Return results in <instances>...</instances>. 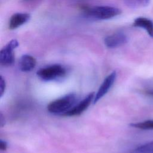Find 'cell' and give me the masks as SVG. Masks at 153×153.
I'll use <instances>...</instances> for the list:
<instances>
[{
    "instance_id": "obj_2",
    "label": "cell",
    "mask_w": 153,
    "mask_h": 153,
    "mask_svg": "<svg viewBox=\"0 0 153 153\" xmlns=\"http://www.w3.org/2000/svg\"><path fill=\"white\" fill-rule=\"evenodd\" d=\"M77 102V96L74 93H70L51 102L47 106V110L53 114L62 116Z\"/></svg>"
},
{
    "instance_id": "obj_11",
    "label": "cell",
    "mask_w": 153,
    "mask_h": 153,
    "mask_svg": "<svg viewBox=\"0 0 153 153\" xmlns=\"http://www.w3.org/2000/svg\"><path fill=\"white\" fill-rule=\"evenodd\" d=\"M125 3L133 8H139L147 7L150 2V0H124Z\"/></svg>"
},
{
    "instance_id": "obj_14",
    "label": "cell",
    "mask_w": 153,
    "mask_h": 153,
    "mask_svg": "<svg viewBox=\"0 0 153 153\" xmlns=\"http://www.w3.org/2000/svg\"><path fill=\"white\" fill-rule=\"evenodd\" d=\"M0 88H1L0 97H2L5 93V88H6V82L4 78L2 76H1L0 77Z\"/></svg>"
},
{
    "instance_id": "obj_10",
    "label": "cell",
    "mask_w": 153,
    "mask_h": 153,
    "mask_svg": "<svg viewBox=\"0 0 153 153\" xmlns=\"http://www.w3.org/2000/svg\"><path fill=\"white\" fill-rule=\"evenodd\" d=\"M133 25L135 27L144 29L149 36L153 38V21L152 20L144 17H139L134 19Z\"/></svg>"
},
{
    "instance_id": "obj_7",
    "label": "cell",
    "mask_w": 153,
    "mask_h": 153,
    "mask_svg": "<svg viewBox=\"0 0 153 153\" xmlns=\"http://www.w3.org/2000/svg\"><path fill=\"white\" fill-rule=\"evenodd\" d=\"M128 38L122 32H117L107 36L104 39L105 45L110 48H117L126 44Z\"/></svg>"
},
{
    "instance_id": "obj_15",
    "label": "cell",
    "mask_w": 153,
    "mask_h": 153,
    "mask_svg": "<svg viewBox=\"0 0 153 153\" xmlns=\"http://www.w3.org/2000/svg\"><path fill=\"white\" fill-rule=\"evenodd\" d=\"M7 148V143L5 140L1 139L0 140V149L2 151H6Z\"/></svg>"
},
{
    "instance_id": "obj_4",
    "label": "cell",
    "mask_w": 153,
    "mask_h": 153,
    "mask_svg": "<svg viewBox=\"0 0 153 153\" xmlns=\"http://www.w3.org/2000/svg\"><path fill=\"white\" fill-rule=\"evenodd\" d=\"M19 46L16 39L8 42L0 51V63L3 66H10L14 62V50Z\"/></svg>"
},
{
    "instance_id": "obj_9",
    "label": "cell",
    "mask_w": 153,
    "mask_h": 153,
    "mask_svg": "<svg viewBox=\"0 0 153 153\" xmlns=\"http://www.w3.org/2000/svg\"><path fill=\"white\" fill-rule=\"evenodd\" d=\"M36 65V60L34 57L29 54L23 55L19 62V67L22 72H27L32 71Z\"/></svg>"
},
{
    "instance_id": "obj_16",
    "label": "cell",
    "mask_w": 153,
    "mask_h": 153,
    "mask_svg": "<svg viewBox=\"0 0 153 153\" xmlns=\"http://www.w3.org/2000/svg\"><path fill=\"white\" fill-rule=\"evenodd\" d=\"M145 93L147 95H148V96H149L153 97V89H148V90H146L145 91Z\"/></svg>"
},
{
    "instance_id": "obj_13",
    "label": "cell",
    "mask_w": 153,
    "mask_h": 153,
    "mask_svg": "<svg viewBox=\"0 0 153 153\" xmlns=\"http://www.w3.org/2000/svg\"><path fill=\"white\" fill-rule=\"evenodd\" d=\"M130 126L141 130H153V120H146L142 122L131 123Z\"/></svg>"
},
{
    "instance_id": "obj_6",
    "label": "cell",
    "mask_w": 153,
    "mask_h": 153,
    "mask_svg": "<svg viewBox=\"0 0 153 153\" xmlns=\"http://www.w3.org/2000/svg\"><path fill=\"white\" fill-rule=\"evenodd\" d=\"M117 78L116 71H113L110 73L103 81L102 83L100 85L98 90L95 93L93 99V104L96 103L100 99H101L105 95L107 94L109 90L111 89L115 81Z\"/></svg>"
},
{
    "instance_id": "obj_1",
    "label": "cell",
    "mask_w": 153,
    "mask_h": 153,
    "mask_svg": "<svg viewBox=\"0 0 153 153\" xmlns=\"http://www.w3.org/2000/svg\"><path fill=\"white\" fill-rule=\"evenodd\" d=\"M82 10L87 16L99 20L110 19L121 13L120 9L108 5L84 6Z\"/></svg>"
},
{
    "instance_id": "obj_3",
    "label": "cell",
    "mask_w": 153,
    "mask_h": 153,
    "mask_svg": "<svg viewBox=\"0 0 153 153\" xmlns=\"http://www.w3.org/2000/svg\"><path fill=\"white\" fill-rule=\"evenodd\" d=\"M66 74L65 67L59 64H54L39 69L37 76L44 81H52L64 76Z\"/></svg>"
},
{
    "instance_id": "obj_12",
    "label": "cell",
    "mask_w": 153,
    "mask_h": 153,
    "mask_svg": "<svg viewBox=\"0 0 153 153\" xmlns=\"http://www.w3.org/2000/svg\"><path fill=\"white\" fill-rule=\"evenodd\" d=\"M130 153H153V140L136 148Z\"/></svg>"
},
{
    "instance_id": "obj_5",
    "label": "cell",
    "mask_w": 153,
    "mask_h": 153,
    "mask_svg": "<svg viewBox=\"0 0 153 153\" xmlns=\"http://www.w3.org/2000/svg\"><path fill=\"white\" fill-rule=\"evenodd\" d=\"M94 95L95 93L94 92L90 93L82 100L77 102L70 110L63 114L62 116L74 117L81 115L88 108L91 103L93 102Z\"/></svg>"
},
{
    "instance_id": "obj_8",
    "label": "cell",
    "mask_w": 153,
    "mask_h": 153,
    "mask_svg": "<svg viewBox=\"0 0 153 153\" xmlns=\"http://www.w3.org/2000/svg\"><path fill=\"white\" fill-rule=\"evenodd\" d=\"M30 14L26 13H17L13 14L9 20V29H17L26 23L30 19Z\"/></svg>"
}]
</instances>
